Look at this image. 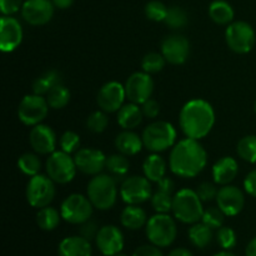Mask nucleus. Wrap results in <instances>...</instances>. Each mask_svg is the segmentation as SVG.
<instances>
[{
  "instance_id": "f257e3e1",
  "label": "nucleus",
  "mask_w": 256,
  "mask_h": 256,
  "mask_svg": "<svg viewBox=\"0 0 256 256\" xmlns=\"http://www.w3.org/2000/svg\"><path fill=\"white\" fill-rule=\"evenodd\" d=\"M206 164L208 152L199 140L185 138L172 148L169 166L176 176L192 179L198 176L206 168Z\"/></svg>"
},
{
  "instance_id": "f03ea898",
  "label": "nucleus",
  "mask_w": 256,
  "mask_h": 256,
  "mask_svg": "<svg viewBox=\"0 0 256 256\" xmlns=\"http://www.w3.org/2000/svg\"><path fill=\"white\" fill-rule=\"evenodd\" d=\"M179 125L185 138L204 139L215 125L214 108L204 99L190 100L180 110Z\"/></svg>"
},
{
  "instance_id": "7ed1b4c3",
  "label": "nucleus",
  "mask_w": 256,
  "mask_h": 256,
  "mask_svg": "<svg viewBox=\"0 0 256 256\" xmlns=\"http://www.w3.org/2000/svg\"><path fill=\"white\" fill-rule=\"evenodd\" d=\"M118 194V180L110 174L100 172L92 176L88 182L86 196L98 210L105 212L114 208L116 204Z\"/></svg>"
},
{
  "instance_id": "20e7f679",
  "label": "nucleus",
  "mask_w": 256,
  "mask_h": 256,
  "mask_svg": "<svg viewBox=\"0 0 256 256\" xmlns=\"http://www.w3.org/2000/svg\"><path fill=\"white\" fill-rule=\"evenodd\" d=\"M178 132L174 125L164 120L152 122L142 130V139L144 148L152 152H162L176 144Z\"/></svg>"
},
{
  "instance_id": "39448f33",
  "label": "nucleus",
  "mask_w": 256,
  "mask_h": 256,
  "mask_svg": "<svg viewBox=\"0 0 256 256\" xmlns=\"http://www.w3.org/2000/svg\"><path fill=\"white\" fill-rule=\"evenodd\" d=\"M172 212L179 222L184 224H195L202 220L204 208L195 190L182 189L175 192Z\"/></svg>"
},
{
  "instance_id": "423d86ee",
  "label": "nucleus",
  "mask_w": 256,
  "mask_h": 256,
  "mask_svg": "<svg viewBox=\"0 0 256 256\" xmlns=\"http://www.w3.org/2000/svg\"><path fill=\"white\" fill-rule=\"evenodd\" d=\"M146 238L152 244L159 248H168L175 242L178 228L175 220L169 214L156 212L145 225Z\"/></svg>"
},
{
  "instance_id": "0eeeda50",
  "label": "nucleus",
  "mask_w": 256,
  "mask_h": 256,
  "mask_svg": "<svg viewBox=\"0 0 256 256\" xmlns=\"http://www.w3.org/2000/svg\"><path fill=\"white\" fill-rule=\"evenodd\" d=\"M56 194L55 182L48 175L38 174L30 178L25 189V198L30 206L35 209L49 206Z\"/></svg>"
},
{
  "instance_id": "6e6552de",
  "label": "nucleus",
  "mask_w": 256,
  "mask_h": 256,
  "mask_svg": "<svg viewBox=\"0 0 256 256\" xmlns=\"http://www.w3.org/2000/svg\"><path fill=\"white\" fill-rule=\"evenodd\" d=\"M46 175L55 182V184H69L72 182L76 175L78 168L75 164L74 158L70 154L62 152H54L49 155L45 162Z\"/></svg>"
},
{
  "instance_id": "1a4fd4ad",
  "label": "nucleus",
  "mask_w": 256,
  "mask_h": 256,
  "mask_svg": "<svg viewBox=\"0 0 256 256\" xmlns=\"http://www.w3.org/2000/svg\"><path fill=\"white\" fill-rule=\"evenodd\" d=\"M225 42L228 48L236 54L252 52L256 42L255 30L246 22H232L225 30Z\"/></svg>"
},
{
  "instance_id": "9d476101",
  "label": "nucleus",
  "mask_w": 256,
  "mask_h": 256,
  "mask_svg": "<svg viewBox=\"0 0 256 256\" xmlns=\"http://www.w3.org/2000/svg\"><path fill=\"white\" fill-rule=\"evenodd\" d=\"M94 205L89 198L82 194H70L65 198L60 206L62 220L72 225H80L92 219Z\"/></svg>"
},
{
  "instance_id": "9b49d317",
  "label": "nucleus",
  "mask_w": 256,
  "mask_h": 256,
  "mask_svg": "<svg viewBox=\"0 0 256 256\" xmlns=\"http://www.w3.org/2000/svg\"><path fill=\"white\" fill-rule=\"evenodd\" d=\"M49 104L46 98L36 94L25 95L18 106V118L26 126H35L42 124L49 112Z\"/></svg>"
},
{
  "instance_id": "f8f14e48",
  "label": "nucleus",
  "mask_w": 256,
  "mask_h": 256,
  "mask_svg": "<svg viewBox=\"0 0 256 256\" xmlns=\"http://www.w3.org/2000/svg\"><path fill=\"white\" fill-rule=\"evenodd\" d=\"M152 182L144 175L126 176L120 185V196L126 205H140L152 199Z\"/></svg>"
},
{
  "instance_id": "ddd939ff",
  "label": "nucleus",
  "mask_w": 256,
  "mask_h": 256,
  "mask_svg": "<svg viewBox=\"0 0 256 256\" xmlns=\"http://www.w3.org/2000/svg\"><path fill=\"white\" fill-rule=\"evenodd\" d=\"M125 92L126 99L130 102L142 105L150 99L154 92V80L150 74L145 72H132L125 82Z\"/></svg>"
},
{
  "instance_id": "4468645a",
  "label": "nucleus",
  "mask_w": 256,
  "mask_h": 256,
  "mask_svg": "<svg viewBox=\"0 0 256 256\" xmlns=\"http://www.w3.org/2000/svg\"><path fill=\"white\" fill-rule=\"evenodd\" d=\"M126 99L125 86L119 82H109L102 85L96 95V104L105 112H118Z\"/></svg>"
},
{
  "instance_id": "2eb2a0df",
  "label": "nucleus",
  "mask_w": 256,
  "mask_h": 256,
  "mask_svg": "<svg viewBox=\"0 0 256 256\" xmlns=\"http://www.w3.org/2000/svg\"><path fill=\"white\" fill-rule=\"evenodd\" d=\"M160 50L166 62L172 65H182L190 55V42L184 35L170 34L164 38Z\"/></svg>"
},
{
  "instance_id": "dca6fc26",
  "label": "nucleus",
  "mask_w": 256,
  "mask_h": 256,
  "mask_svg": "<svg viewBox=\"0 0 256 256\" xmlns=\"http://www.w3.org/2000/svg\"><path fill=\"white\" fill-rule=\"evenodd\" d=\"M55 6L52 0H25L22 8V18L32 26L45 25L54 16Z\"/></svg>"
},
{
  "instance_id": "f3484780",
  "label": "nucleus",
  "mask_w": 256,
  "mask_h": 256,
  "mask_svg": "<svg viewBox=\"0 0 256 256\" xmlns=\"http://www.w3.org/2000/svg\"><path fill=\"white\" fill-rule=\"evenodd\" d=\"M22 26L20 22L12 15H2L0 19V50L12 52L22 42Z\"/></svg>"
},
{
  "instance_id": "a211bd4d",
  "label": "nucleus",
  "mask_w": 256,
  "mask_h": 256,
  "mask_svg": "<svg viewBox=\"0 0 256 256\" xmlns=\"http://www.w3.org/2000/svg\"><path fill=\"white\" fill-rule=\"evenodd\" d=\"M215 202L226 216H236L244 209L245 196L240 188L229 184L220 188Z\"/></svg>"
},
{
  "instance_id": "6ab92c4d",
  "label": "nucleus",
  "mask_w": 256,
  "mask_h": 256,
  "mask_svg": "<svg viewBox=\"0 0 256 256\" xmlns=\"http://www.w3.org/2000/svg\"><path fill=\"white\" fill-rule=\"evenodd\" d=\"M75 164L78 170L85 175H95L102 172L106 164V156L100 150L94 148H82L75 152Z\"/></svg>"
},
{
  "instance_id": "aec40b11",
  "label": "nucleus",
  "mask_w": 256,
  "mask_h": 256,
  "mask_svg": "<svg viewBox=\"0 0 256 256\" xmlns=\"http://www.w3.org/2000/svg\"><path fill=\"white\" fill-rule=\"evenodd\" d=\"M29 142L36 154L50 155L56 149L58 138L52 126L42 122L32 128L29 132Z\"/></svg>"
},
{
  "instance_id": "412c9836",
  "label": "nucleus",
  "mask_w": 256,
  "mask_h": 256,
  "mask_svg": "<svg viewBox=\"0 0 256 256\" xmlns=\"http://www.w3.org/2000/svg\"><path fill=\"white\" fill-rule=\"evenodd\" d=\"M95 242L102 255L112 256L122 252L125 240L119 228L115 225H104L99 229Z\"/></svg>"
},
{
  "instance_id": "4be33fe9",
  "label": "nucleus",
  "mask_w": 256,
  "mask_h": 256,
  "mask_svg": "<svg viewBox=\"0 0 256 256\" xmlns=\"http://www.w3.org/2000/svg\"><path fill=\"white\" fill-rule=\"evenodd\" d=\"M156 192L152 195V206L156 212L168 214L172 209V200H174L175 184L170 178L165 176L164 179L156 182Z\"/></svg>"
},
{
  "instance_id": "5701e85b",
  "label": "nucleus",
  "mask_w": 256,
  "mask_h": 256,
  "mask_svg": "<svg viewBox=\"0 0 256 256\" xmlns=\"http://www.w3.org/2000/svg\"><path fill=\"white\" fill-rule=\"evenodd\" d=\"M239 172V164H238L236 159L232 156H222L219 160L215 162L212 165V180L216 185L224 186V185H229L235 180Z\"/></svg>"
},
{
  "instance_id": "b1692460",
  "label": "nucleus",
  "mask_w": 256,
  "mask_h": 256,
  "mask_svg": "<svg viewBox=\"0 0 256 256\" xmlns=\"http://www.w3.org/2000/svg\"><path fill=\"white\" fill-rule=\"evenodd\" d=\"M92 249L90 242L80 235L62 239L58 249L59 256H92Z\"/></svg>"
},
{
  "instance_id": "393cba45",
  "label": "nucleus",
  "mask_w": 256,
  "mask_h": 256,
  "mask_svg": "<svg viewBox=\"0 0 256 256\" xmlns=\"http://www.w3.org/2000/svg\"><path fill=\"white\" fill-rule=\"evenodd\" d=\"M115 148L120 154L134 156L142 152L144 142H142V136H139L132 130H122L115 138Z\"/></svg>"
},
{
  "instance_id": "a878e982",
  "label": "nucleus",
  "mask_w": 256,
  "mask_h": 256,
  "mask_svg": "<svg viewBox=\"0 0 256 256\" xmlns=\"http://www.w3.org/2000/svg\"><path fill=\"white\" fill-rule=\"evenodd\" d=\"M142 110L140 105L129 102L124 104L116 112V122L122 130H134L142 122Z\"/></svg>"
},
{
  "instance_id": "bb28decb",
  "label": "nucleus",
  "mask_w": 256,
  "mask_h": 256,
  "mask_svg": "<svg viewBox=\"0 0 256 256\" xmlns=\"http://www.w3.org/2000/svg\"><path fill=\"white\" fill-rule=\"evenodd\" d=\"M148 215L139 205H126L120 214V222L129 230H139L148 222Z\"/></svg>"
},
{
  "instance_id": "cd10ccee",
  "label": "nucleus",
  "mask_w": 256,
  "mask_h": 256,
  "mask_svg": "<svg viewBox=\"0 0 256 256\" xmlns=\"http://www.w3.org/2000/svg\"><path fill=\"white\" fill-rule=\"evenodd\" d=\"M142 172L152 182H159L166 174V162L158 152H152L145 158L142 162Z\"/></svg>"
},
{
  "instance_id": "c85d7f7f",
  "label": "nucleus",
  "mask_w": 256,
  "mask_h": 256,
  "mask_svg": "<svg viewBox=\"0 0 256 256\" xmlns=\"http://www.w3.org/2000/svg\"><path fill=\"white\" fill-rule=\"evenodd\" d=\"M209 16L215 24L229 25L234 20L235 12L232 5L225 0H214L209 5Z\"/></svg>"
},
{
  "instance_id": "c756f323",
  "label": "nucleus",
  "mask_w": 256,
  "mask_h": 256,
  "mask_svg": "<svg viewBox=\"0 0 256 256\" xmlns=\"http://www.w3.org/2000/svg\"><path fill=\"white\" fill-rule=\"evenodd\" d=\"M59 84H62V74H60L58 70L52 69L45 72L44 74L40 75L39 78H36V79L34 80V82H32V89L34 94L44 96V95H46L55 85Z\"/></svg>"
},
{
  "instance_id": "7c9ffc66",
  "label": "nucleus",
  "mask_w": 256,
  "mask_h": 256,
  "mask_svg": "<svg viewBox=\"0 0 256 256\" xmlns=\"http://www.w3.org/2000/svg\"><path fill=\"white\" fill-rule=\"evenodd\" d=\"M130 169V162L128 160L126 155H122L120 152L118 154H112L106 156V164H105V170L109 172L115 179L124 180L128 176V172Z\"/></svg>"
},
{
  "instance_id": "2f4dec72",
  "label": "nucleus",
  "mask_w": 256,
  "mask_h": 256,
  "mask_svg": "<svg viewBox=\"0 0 256 256\" xmlns=\"http://www.w3.org/2000/svg\"><path fill=\"white\" fill-rule=\"evenodd\" d=\"M188 236L194 246L199 248V249H205L212 242L214 235H212V228H209L202 222H198L195 224H192L189 232H188Z\"/></svg>"
},
{
  "instance_id": "473e14b6",
  "label": "nucleus",
  "mask_w": 256,
  "mask_h": 256,
  "mask_svg": "<svg viewBox=\"0 0 256 256\" xmlns=\"http://www.w3.org/2000/svg\"><path fill=\"white\" fill-rule=\"evenodd\" d=\"M62 214L55 208L45 206L39 209L36 214V224L44 232H52L56 229L62 220Z\"/></svg>"
},
{
  "instance_id": "72a5a7b5",
  "label": "nucleus",
  "mask_w": 256,
  "mask_h": 256,
  "mask_svg": "<svg viewBox=\"0 0 256 256\" xmlns=\"http://www.w3.org/2000/svg\"><path fill=\"white\" fill-rule=\"evenodd\" d=\"M46 102L49 104V106L54 110H60L64 109L68 104L70 102V98H72V94H70V90L65 86L64 84L55 85L46 95Z\"/></svg>"
},
{
  "instance_id": "f704fd0d",
  "label": "nucleus",
  "mask_w": 256,
  "mask_h": 256,
  "mask_svg": "<svg viewBox=\"0 0 256 256\" xmlns=\"http://www.w3.org/2000/svg\"><path fill=\"white\" fill-rule=\"evenodd\" d=\"M18 168L20 172L26 176H35V175L40 174L42 170V160L34 152H25V154L20 155L18 159Z\"/></svg>"
},
{
  "instance_id": "c9c22d12",
  "label": "nucleus",
  "mask_w": 256,
  "mask_h": 256,
  "mask_svg": "<svg viewBox=\"0 0 256 256\" xmlns=\"http://www.w3.org/2000/svg\"><path fill=\"white\" fill-rule=\"evenodd\" d=\"M236 152L244 162H256V135H246L238 142Z\"/></svg>"
},
{
  "instance_id": "e433bc0d",
  "label": "nucleus",
  "mask_w": 256,
  "mask_h": 256,
  "mask_svg": "<svg viewBox=\"0 0 256 256\" xmlns=\"http://www.w3.org/2000/svg\"><path fill=\"white\" fill-rule=\"evenodd\" d=\"M166 60L162 52H148L144 55L142 60V72L148 74H158L165 68Z\"/></svg>"
},
{
  "instance_id": "4c0bfd02",
  "label": "nucleus",
  "mask_w": 256,
  "mask_h": 256,
  "mask_svg": "<svg viewBox=\"0 0 256 256\" xmlns=\"http://www.w3.org/2000/svg\"><path fill=\"white\" fill-rule=\"evenodd\" d=\"M188 14L180 6H170L168 9L166 18H165L164 22L170 28V29H182L184 26H186L188 24Z\"/></svg>"
},
{
  "instance_id": "58836bf2",
  "label": "nucleus",
  "mask_w": 256,
  "mask_h": 256,
  "mask_svg": "<svg viewBox=\"0 0 256 256\" xmlns=\"http://www.w3.org/2000/svg\"><path fill=\"white\" fill-rule=\"evenodd\" d=\"M108 125H109V118H108V112H102V110H96V112H92L86 119V128L94 134H102L106 130Z\"/></svg>"
},
{
  "instance_id": "ea45409f",
  "label": "nucleus",
  "mask_w": 256,
  "mask_h": 256,
  "mask_svg": "<svg viewBox=\"0 0 256 256\" xmlns=\"http://www.w3.org/2000/svg\"><path fill=\"white\" fill-rule=\"evenodd\" d=\"M225 216L226 215L220 210L219 206H212L204 210L202 222L206 224L209 228H212V230H218L224 225Z\"/></svg>"
},
{
  "instance_id": "a19ab883",
  "label": "nucleus",
  "mask_w": 256,
  "mask_h": 256,
  "mask_svg": "<svg viewBox=\"0 0 256 256\" xmlns=\"http://www.w3.org/2000/svg\"><path fill=\"white\" fill-rule=\"evenodd\" d=\"M168 9L169 8L164 4V2H159V0H152V2H148L145 5V15L149 20L152 22H164L165 18H166Z\"/></svg>"
},
{
  "instance_id": "79ce46f5",
  "label": "nucleus",
  "mask_w": 256,
  "mask_h": 256,
  "mask_svg": "<svg viewBox=\"0 0 256 256\" xmlns=\"http://www.w3.org/2000/svg\"><path fill=\"white\" fill-rule=\"evenodd\" d=\"M59 145L62 152L72 155V152H76L80 149V136L75 132L66 130L60 136Z\"/></svg>"
},
{
  "instance_id": "37998d69",
  "label": "nucleus",
  "mask_w": 256,
  "mask_h": 256,
  "mask_svg": "<svg viewBox=\"0 0 256 256\" xmlns=\"http://www.w3.org/2000/svg\"><path fill=\"white\" fill-rule=\"evenodd\" d=\"M218 244L224 250H232L236 246V234L234 230L229 226H222L216 232Z\"/></svg>"
},
{
  "instance_id": "c03bdc74",
  "label": "nucleus",
  "mask_w": 256,
  "mask_h": 256,
  "mask_svg": "<svg viewBox=\"0 0 256 256\" xmlns=\"http://www.w3.org/2000/svg\"><path fill=\"white\" fill-rule=\"evenodd\" d=\"M196 194L198 196L202 199V202H209L212 200L216 199V195L219 189L216 188V184L215 182H204L202 184L198 185L196 188Z\"/></svg>"
},
{
  "instance_id": "a18cd8bd",
  "label": "nucleus",
  "mask_w": 256,
  "mask_h": 256,
  "mask_svg": "<svg viewBox=\"0 0 256 256\" xmlns=\"http://www.w3.org/2000/svg\"><path fill=\"white\" fill-rule=\"evenodd\" d=\"M98 232H99V226H98L95 220L89 219L88 222L79 225V235L80 236L85 238L86 240H89V242L95 240Z\"/></svg>"
},
{
  "instance_id": "49530a36",
  "label": "nucleus",
  "mask_w": 256,
  "mask_h": 256,
  "mask_svg": "<svg viewBox=\"0 0 256 256\" xmlns=\"http://www.w3.org/2000/svg\"><path fill=\"white\" fill-rule=\"evenodd\" d=\"M142 114L145 118H149V119H156L160 114V104L154 99H148L146 102L142 104Z\"/></svg>"
},
{
  "instance_id": "de8ad7c7",
  "label": "nucleus",
  "mask_w": 256,
  "mask_h": 256,
  "mask_svg": "<svg viewBox=\"0 0 256 256\" xmlns=\"http://www.w3.org/2000/svg\"><path fill=\"white\" fill-rule=\"evenodd\" d=\"M22 0H0V10L2 15H12L22 10Z\"/></svg>"
},
{
  "instance_id": "09e8293b",
  "label": "nucleus",
  "mask_w": 256,
  "mask_h": 256,
  "mask_svg": "<svg viewBox=\"0 0 256 256\" xmlns=\"http://www.w3.org/2000/svg\"><path fill=\"white\" fill-rule=\"evenodd\" d=\"M132 256H164L159 246L154 244L149 245H142V246L136 248L132 252Z\"/></svg>"
},
{
  "instance_id": "8fccbe9b",
  "label": "nucleus",
  "mask_w": 256,
  "mask_h": 256,
  "mask_svg": "<svg viewBox=\"0 0 256 256\" xmlns=\"http://www.w3.org/2000/svg\"><path fill=\"white\" fill-rule=\"evenodd\" d=\"M245 192L252 198H256V169L252 170L244 179Z\"/></svg>"
},
{
  "instance_id": "3c124183",
  "label": "nucleus",
  "mask_w": 256,
  "mask_h": 256,
  "mask_svg": "<svg viewBox=\"0 0 256 256\" xmlns=\"http://www.w3.org/2000/svg\"><path fill=\"white\" fill-rule=\"evenodd\" d=\"M52 2L55 8L62 10L68 9V8H70L72 4H74V0H52Z\"/></svg>"
},
{
  "instance_id": "603ef678",
  "label": "nucleus",
  "mask_w": 256,
  "mask_h": 256,
  "mask_svg": "<svg viewBox=\"0 0 256 256\" xmlns=\"http://www.w3.org/2000/svg\"><path fill=\"white\" fill-rule=\"evenodd\" d=\"M168 256H194L190 252V250L185 249V248H178V249L172 250V252L168 254Z\"/></svg>"
},
{
  "instance_id": "864d4df0",
  "label": "nucleus",
  "mask_w": 256,
  "mask_h": 256,
  "mask_svg": "<svg viewBox=\"0 0 256 256\" xmlns=\"http://www.w3.org/2000/svg\"><path fill=\"white\" fill-rule=\"evenodd\" d=\"M245 256H256V236L248 244L245 250Z\"/></svg>"
},
{
  "instance_id": "5fc2aeb1",
  "label": "nucleus",
  "mask_w": 256,
  "mask_h": 256,
  "mask_svg": "<svg viewBox=\"0 0 256 256\" xmlns=\"http://www.w3.org/2000/svg\"><path fill=\"white\" fill-rule=\"evenodd\" d=\"M214 256H235L232 252H230V250H222V252H218V254H215Z\"/></svg>"
},
{
  "instance_id": "6e6d98bb",
  "label": "nucleus",
  "mask_w": 256,
  "mask_h": 256,
  "mask_svg": "<svg viewBox=\"0 0 256 256\" xmlns=\"http://www.w3.org/2000/svg\"><path fill=\"white\" fill-rule=\"evenodd\" d=\"M112 256H128L126 254H124V252H118V254L112 255Z\"/></svg>"
},
{
  "instance_id": "4d7b16f0",
  "label": "nucleus",
  "mask_w": 256,
  "mask_h": 256,
  "mask_svg": "<svg viewBox=\"0 0 256 256\" xmlns=\"http://www.w3.org/2000/svg\"><path fill=\"white\" fill-rule=\"evenodd\" d=\"M254 110H255V112H256V102H255V105H254Z\"/></svg>"
}]
</instances>
